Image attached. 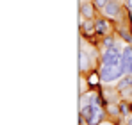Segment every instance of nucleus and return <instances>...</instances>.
I'll list each match as a JSON object with an SVG mask.
<instances>
[{"label":"nucleus","mask_w":132,"mask_h":125,"mask_svg":"<svg viewBox=\"0 0 132 125\" xmlns=\"http://www.w3.org/2000/svg\"><path fill=\"white\" fill-rule=\"evenodd\" d=\"M98 73H100V82L109 86V84H112V82H118V81L127 73V70H125L121 64H116V66L102 64L100 70H98Z\"/></svg>","instance_id":"nucleus-1"},{"label":"nucleus","mask_w":132,"mask_h":125,"mask_svg":"<svg viewBox=\"0 0 132 125\" xmlns=\"http://www.w3.org/2000/svg\"><path fill=\"white\" fill-rule=\"evenodd\" d=\"M121 54H123V48H121L120 43L112 48H104L100 52V62L107 64V66H116V64L121 62Z\"/></svg>","instance_id":"nucleus-2"},{"label":"nucleus","mask_w":132,"mask_h":125,"mask_svg":"<svg viewBox=\"0 0 132 125\" xmlns=\"http://www.w3.org/2000/svg\"><path fill=\"white\" fill-rule=\"evenodd\" d=\"M102 14L105 18H120V14H121V0H109L107 5L102 9Z\"/></svg>","instance_id":"nucleus-3"},{"label":"nucleus","mask_w":132,"mask_h":125,"mask_svg":"<svg viewBox=\"0 0 132 125\" xmlns=\"http://www.w3.org/2000/svg\"><path fill=\"white\" fill-rule=\"evenodd\" d=\"M91 66H93V57L88 54L86 48L80 46V50H79V68H80V72L86 73L91 70Z\"/></svg>","instance_id":"nucleus-4"},{"label":"nucleus","mask_w":132,"mask_h":125,"mask_svg":"<svg viewBox=\"0 0 132 125\" xmlns=\"http://www.w3.org/2000/svg\"><path fill=\"white\" fill-rule=\"evenodd\" d=\"M79 14H80L84 20H95V14H96V5L93 4V0L80 2V11H79Z\"/></svg>","instance_id":"nucleus-5"},{"label":"nucleus","mask_w":132,"mask_h":125,"mask_svg":"<svg viewBox=\"0 0 132 125\" xmlns=\"http://www.w3.org/2000/svg\"><path fill=\"white\" fill-rule=\"evenodd\" d=\"M95 27H96V34L100 36H107V32L111 30V23H109V18H96L95 20Z\"/></svg>","instance_id":"nucleus-6"},{"label":"nucleus","mask_w":132,"mask_h":125,"mask_svg":"<svg viewBox=\"0 0 132 125\" xmlns=\"http://www.w3.org/2000/svg\"><path fill=\"white\" fill-rule=\"evenodd\" d=\"M125 70H127V73H129V70L132 68V45H127L125 48H123V54H121V62H120Z\"/></svg>","instance_id":"nucleus-7"},{"label":"nucleus","mask_w":132,"mask_h":125,"mask_svg":"<svg viewBox=\"0 0 132 125\" xmlns=\"http://www.w3.org/2000/svg\"><path fill=\"white\" fill-rule=\"evenodd\" d=\"M80 30L84 36H91V34H96V27H95V20H84L80 23Z\"/></svg>","instance_id":"nucleus-8"},{"label":"nucleus","mask_w":132,"mask_h":125,"mask_svg":"<svg viewBox=\"0 0 132 125\" xmlns=\"http://www.w3.org/2000/svg\"><path fill=\"white\" fill-rule=\"evenodd\" d=\"M132 88V73H125L118 82H116V89L118 91H123V89H129Z\"/></svg>","instance_id":"nucleus-9"},{"label":"nucleus","mask_w":132,"mask_h":125,"mask_svg":"<svg viewBox=\"0 0 132 125\" xmlns=\"http://www.w3.org/2000/svg\"><path fill=\"white\" fill-rule=\"evenodd\" d=\"M118 34L121 36V40L127 43V45H132V34L125 29V27H118Z\"/></svg>","instance_id":"nucleus-10"},{"label":"nucleus","mask_w":132,"mask_h":125,"mask_svg":"<svg viewBox=\"0 0 132 125\" xmlns=\"http://www.w3.org/2000/svg\"><path fill=\"white\" fill-rule=\"evenodd\" d=\"M102 43H104V48H112V46L118 45V41H116L112 36H104V38H102Z\"/></svg>","instance_id":"nucleus-11"},{"label":"nucleus","mask_w":132,"mask_h":125,"mask_svg":"<svg viewBox=\"0 0 132 125\" xmlns=\"http://www.w3.org/2000/svg\"><path fill=\"white\" fill-rule=\"evenodd\" d=\"M107 114H111V116H120V114H121V109H120V104H118V105L109 104V105H107Z\"/></svg>","instance_id":"nucleus-12"},{"label":"nucleus","mask_w":132,"mask_h":125,"mask_svg":"<svg viewBox=\"0 0 132 125\" xmlns=\"http://www.w3.org/2000/svg\"><path fill=\"white\" fill-rule=\"evenodd\" d=\"M88 82L91 84V86L98 84V82H100V73H98V72H96V73H91V75H89V79H88Z\"/></svg>","instance_id":"nucleus-13"},{"label":"nucleus","mask_w":132,"mask_h":125,"mask_svg":"<svg viewBox=\"0 0 132 125\" xmlns=\"http://www.w3.org/2000/svg\"><path fill=\"white\" fill-rule=\"evenodd\" d=\"M107 2H109V0H93V4L96 5V9H100V11L107 5Z\"/></svg>","instance_id":"nucleus-14"},{"label":"nucleus","mask_w":132,"mask_h":125,"mask_svg":"<svg viewBox=\"0 0 132 125\" xmlns=\"http://www.w3.org/2000/svg\"><path fill=\"white\" fill-rule=\"evenodd\" d=\"M120 109H121V114H129V105L125 104V102H120Z\"/></svg>","instance_id":"nucleus-15"},{"label":"nucleus","mask_w":132,"mask_h":125,"mask_svg":"<svg viewBox=\"0 0 132 125\" xmlns=\"http://www.w3.org/2000/svg\"><path fill=\"white\" fill-rule=\"evenodd\" d=\"M125 7H127V11L132 14V0H125Z\"/></svg>","instance_id":"nucleus-16"},{"label":"nucleus","mask_w":132,"mask_h":125,"mask_svg":"<svg viewBox=\"0 0 132 125\" xmlns=\"http://www.w3.org/2000/svg\"><path fill=\"white\" fill-rule=\"evenodd\" d=\"M127 123L132 125V114H129V118H127Z\"/></svg>","instance_id":"nucleus-17"},{"label":"nucleus","mask_w":132,"mask_h":125,"mask_svg":"<svg viewBox=\"0 0 132 125\" xmlns=\"http://www.w3.org/2000/svg\"><path fill=\"white\" fill-rule=\"evenodd\" d=\"M100 125H114V123H111V122H102Z\"/></svg>","instance_id":"nucleus-18"},{"label":"nucleus","mask_w":132,"mask_h":125,"mask_svg":"<svg viewBox=\"0 0 132 125\" xmlns=\"http://www.w3.org/2000/svg\"><path fill=\"white\" fill-rule=\"evenodd\" d=\"M121 2H125V0H121Z\"/></svg>","instance_id":"nucleus-19"}]
</instances>
